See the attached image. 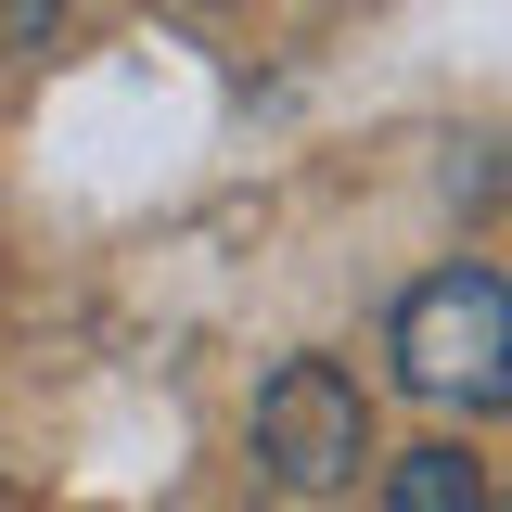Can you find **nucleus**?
<instances>
[{"label":"nucleus","mask_w":512,"mask_h":512,"mask_svg":"<svg viewBox=\"0 0 512 512\" xmlns=\"http://www.w3.org/2000/svg\"><path fill=\"white\" fill-rule=\"evenodd\" d=\"M384 359H397L410 397H436L461 423L512 410V282L500 269H436V282H410L397 320H384Z\"/></svg>","instance_id":"1"},{"label":"nucleus","mask_w":512,"mask_h":512,"mask_svg":"<svg viewBox=\"0 0 512 512\" xmlns=\"http://www.w3.org/2000/svg\"><path fill=\"white\" fill-rule=\"evenodd\" d=\"M244 448H256V487H282V500H346L359 461H372V397H359V372L282 359V372L256 384Z\"/></svg>","instance_id":"2"},{"label":"nucleus","mask_w":512,"mask_h":512,"mask_svg":"<svg viewBox=\"0 0 512 512\" xmlns=\"http://www.w3.org/2000/svg\"><path fill=\"white\" fill-rule=\"evenodd\" d=\"M487 500V461H474V448H397V461H384V512H474Z\"/></svg>","instance_id":"3"},{"label":"nucleus","mask_w":512,"mask_h":512,"mask_svg":"<svg viewBox=\"0 0 512 512\" xmlns=\"http://www.w3.org/2000/svg\"><path fill=\"white\" fill-rule=\"evenodd\" d=\"M64 13H77V0H0V64H26V52L64 26Z\"/></svg>","instance_id":"4"}]
</instances>
